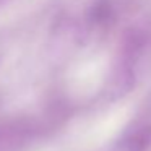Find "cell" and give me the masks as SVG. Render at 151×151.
Instances as JSON below:
<instances>
[{
    "instance_id": "6da1fadb",
    "label": "cell",
    "mask_w": 151,
    "mask_h": 151,
    "mask_svg": "<svg viewBox=\"0 0 151 151\" xmlns=\"http://www.w3.org/2000/svg\"><path fill=\"white\" fill-rule=\"evenodd\" d=\"M13 137H15V133L12 132V128H7L4 125H0V151H4V146L7 145V141Z\"/></svg>"
}]
</instances>
